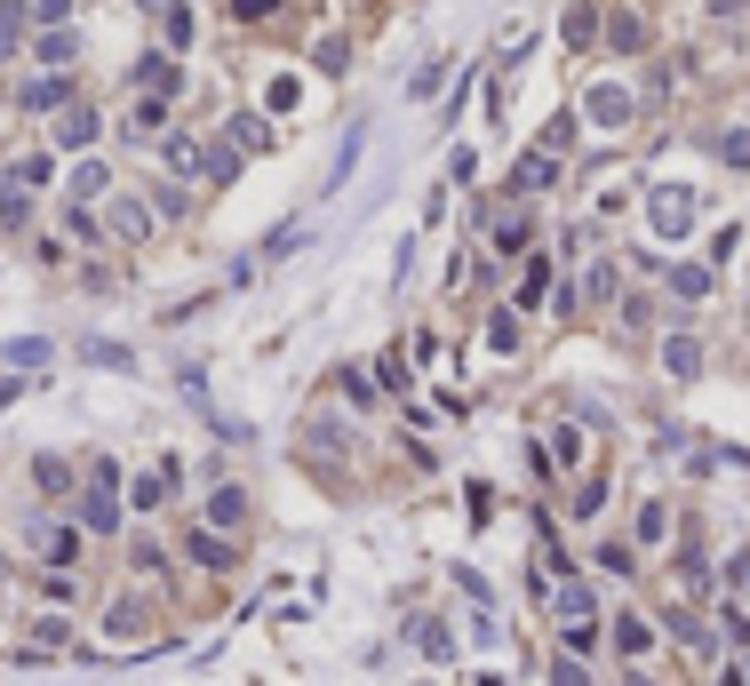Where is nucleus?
Here are the masks:
<instances>
[{
  "label": "nucleus",
  "mask_w": 750,
  "mask_h": 686,
  "mask_svg": "<svg viewBox=\"0 0 750 686\" xmlns=\"http://www.w3.org/2000/svg\"><path fill=\"white\" fill-rule=\"evenodd\" d=\"M646 208H655V232H663V239H678V232L695 224V192H687V184H663Z\"/></svg>",
  "instance_id": "f257e3e1"
},
{
  "label": "nucleus",
  "mask_w": 750,
  "mask_h": 686,
  "mask_svg": "<svg viewBox=\"0 0 750 686\" xmlns=\"http://www.w3.org/2000/svg\"><path fill=\"white\" fill-rule=\"evenodd\" d=\"M128 88H144V96H176L184 88V73H176V56H144V64H128Z\"/></svg>",
  "instance_id": "f03ea898"
},
{
  "label": "nucleus",
  "mask_w": 750,
  "mask_h": 686,
  "mask_svg": "<svg viewBox=\"0 0 750 686\" xmlns=\"http://www.w3.org/2000/svg\"><path fill=\"white\" fill-rule=\"evenodd\" d=\"M105 224H113V239H144V232H152V208H144L136 192H113V200H105Z\"/></svg>",
  "instance_id": "7ed1b4c3"
},
{
  "label": "nucleus",
  "mask_w": 750,
  "mask_h": 686,
  "mask_svg": "<svg viewBox=\"0 0 750 686\" xmlns=\"http://www.w3.org/2000/svg\"><path fill=\"white\" fill-rule=\"evenodd\" d=\"M17 105H24V112H64V105H73V81H64V73H41V81L17 88Z\"/></svg>",
  "instance_id": "20e7f679"
},
{
  "label": "nucleus",
  "mask_w": 750,
  "mask_h": 686,
  "mask_svg": "<svg viewBox=\"0 0 750 686\" xmlns=\"http://www.w3.org/2000/svg\"><path fill=\"white\" fill-rule=\"evenodd\" d=\"M96 128H105V120H96L81 96H73V105L56 112V144H64V152H88V144H96Z\"/></svg>",
  "instance_id": "39448f33"
},
{
  "label": "nucleus",
  "mask_w": 750,
  "mask_h": 686,
  "mask_svg": "<svg viewBox=\"0 0 750 686\" xmlns=\"http://www.w3.org/2000/svg\"><path fill=\"white\" fill-rule=\"evenodd\" d=\"M551 184H559V152H527L511 168V192H551Z\"/></svg>",
  "instance_id": "423d86ee"
},
{
  "label": "nucleus",
  "mask_w": 750,
  "mask_h": 686,
  "mask_svg": "<svg viewBox=\"0 0 750 686\" xmlns=\"http://www.w3.org/2000/svg\"><path fill=\"white\" fill-rule=\"evenodd\" d=\"M32 56H41V64H49V73H64V64H73V56H81V32H73V24H49V32H41V41H32Z\"/></svg>",
  "instance_id": "0eeeda50"
},
{
  "label": "nucleus",
  "mask_w": 750,
  "mask_h": 686,
  "mask_svg": "<svg viewBox=\"0 0 750 686\" xmlns=\"http://www.w3.org/2000/svg\"><path fill=\"white\" fill-rule=\"evenodd\" d=\"M192 41H200V24H192V9H176V0H168V9H160V49H168V56H184Z\"/></svg>",
  "instance_id": "6e6552de"
},
{
  "label": "nucleus",
  "mask_w": 750,
  "mask_h": 686,
  "mask_svg": "<svg viewBox=\"0 0 750 686\" xmlns=\"http://www.w3.org/2000/svg\"><path fill=\"white\" fill-rule=\"evenodd\" d=\"M607 49H615V56H646V24L623 9V17H607Z\"/></svg>",
  "instance_id": "1a4fd4ad"
},
{
  "label": "nucleus",
  "mask_w": 750,
  "mask_h": 686,
  "mask_svg": "<svg viewBox=\"0 0 750 686\" xmlns=\"http://www.w3.org/2000/svg\"><path fill=\"white\" fill-rule=\"evenodd\" d=\"M24 24H32V9H24V0H0V64H9V56L24 49Z\"/></svg>",
  "instance_id": "9d476101"
},
{
  "label": "nucleus",
  "mask_w": 750,
  "mask_h": 686,
  "mask_svg": "<svg viewBox=\"0 0 750 686\" xmlns=\"http://www.w3.org/2000/svg\"><path fill=\"white\" fill-rule=\"evenodd\" d=\"M224 144H232V152H264V144H271V128H264L256 112H232V128H224Z\"/></svg>",
  "instance_id": "9b49d317"
},
{
  "label": "nucleus",
  "mask_w": 750,
  "mask_h": 686,
  "mask_svg": "<svg viewBox=\"0 0 750 686\" xmlns=\"http://www.w3.org/2000/svg\"><path fill=\"white\" fill-rule=\"evenodd\" d=\"M184 551H192L200 567H232V543H224L216 527H192V535H184Z\"/></svg>",
  "instance_id": "f8f14e48"
},
{
  "label": "nucleus",
  "mask_w": 750,
  "mask_h": 686,
  "mask_svg": "<svg viewBox=\"0 0 750 686\" xmlns=\"http://www.w3.org/2000/svg\"><path fill=\"white\" fill-rule=\"evenodd\" d=\"M551 607H559V623H591V582H575V575H567Z\"/></svg>",
  "instance_id": "ddd939ff"
},
{
  "label": "nucleus",
  "mask_w": 750,
  "mask_h": 686,
  "mask_svg": "<svg viewBox=\"0 0 750 686\" xmlns=\"http://www.w3.org/2000/svg\"><path fill=\"white\" fill-rule=\"evenodd\" d=\"M663 367L678 375V384H687V375L703 367V343H687V335H663Z\"/></svg>",
  "instance_id": "4468645a"
},
{
  "label": "nucleus",
  "mask_w": 750,
  "mask_h": 686,
  "mask_svg": "<svg viewBox=\"0 0 750 686\" xmlns=\"http://www.w3.org/2000/svg\"><path fill=\"white\" fill-rule=\"evenodd\" d=\"M591 120H599V128H623V120H631V88H599V96H591Z\"/></svg>",
  "instance_id": "2eb2a0df"
},
{
  "label": "nucleus",
  "mask_w": 750,
  "mask_h": 686,
  "mask_svg": "<svg viewBox=\"0 0 750 686\" xmlns=\"http://www.w3.org/2000/svg\"><path fill=\"white\" fill-rule=\"evenodd\" d=\"M671 296H678V303H703V296H710V264H678V271H671Z\"/></svg>",
  "instance_id": "dca6fc26"
},
{
  "label": "nucleus",
  "mask_w": 750,
  "mask_h": 686,
  "mask_svg": "<svg viewBox=\"0 0 750 686\" xmlns=\"http://www.w3.org/2000/svg\"><path fill=\"white\" fill-rule=\"evenodd\" d=\"M41 559H49V567H73V559H81V535H73V527H41Z\"/></svg>",
  "instance_id": "f3484780"
},
{
  "label": "nucleus",
  "mask_w": 750,
  "mask_h": 686,
  "mask_svg": "<svg viewBox=\"0 0 750 686\" xmlns=\"http://www.w3.org/2000/svg\"><path fill=\"white\" fill-rule=\"evenodd\" d=\"M168 105H176V96H144V105L128 112V136H160L168 128Z\"/></svg>",
  "instance_id": "a211bd4d"
},
{
  "label": "nucleus",
  "mask_w": 750,
  "mask_h": 686,
  "mask_svg": "<svg viewBox=\"0 0 750 686\" xmlns=\"http://www.w3.org/2000/svg\"><path fill=\"white\" fill-rule=\"evenodd\" d=\"M160 160L176 168V176H200V144L192 136H160Z\"/></svg>",
  "instance_id": "6ab92c4d"
},
{
  "label": "nucleus",
  "mask_w": 750,
  "mask_h": 686,
  "mask_svg": "<svg viewBox=\"0 0 750 686\" xmlns=\"http://www.w3.org/2000/svg\"><path fill=\"white\" fill-rule=\"evenodd\" d=\"M208 519H216V527H240V519H248V487H216Z\"/></svg>",
  "instance_id": "aec40b11"
},
{
  "label": "nucleus",
  "mask_w": 750,
  "mask_h": 686,
  "mask_svg": "<svg viewBox=\"0 0 750 686\" xmlns=\"http://www.w3.org/2000/svg\"><path fill=\"white\" fill-rule=\"evenodd\" d=\"M105 192H113L105 160H81V168H73V200H105Z\"/></svg>",
  "instance_id": "412c9836"
},
{
  "label": "nucleus",
  "mask_w": 750,
  "mask_h": 686,
  "mask_svg": "<svg viewBox=\"0 0 750 686\" xmlns=\"http://www.w3.org/2000/svg\"><path fill=\"white\" fill-rule=\"evenodd\" d=\"M200 176H208V184H232V176H240V152H232V144L200 152Z\"/></svg>",
  "instance_id": "4be33fe9"
},
{
  "label": "nucleus",
  "mask_w": 750,
  "mask_h": 686,
  "mask_svg": "<svg viewBox=\"0 0 750 686\" xmlns=\"http://www.w3.org/2000/svg\"><path fill=\"white\" fill-rule=\"evenodd\" d=\"M49 176H56V160H49V152H24V160L9 168V184H24V192H32V184H49Z\"/></svg>",
  "instance_id": "5701e85b"
},
{
  "label": "nucleus",
  "mask_w": 750,
  "mask_h": 686,
  "mask_svg": "<svg viewBox=\"0 0 750 686\" xmlns=\"http://www.w3.org/2000/svg\"><path fill=\"white\" fill-rule=\"evenodd\" d=\"M488 239H495V256H519V248H527V216H495Z\"/></svg>",
  "instance_id": "b1692460"
},
{
  "label": "nucleus",
  "mask_w": 750,
  "mask_h": 686,
  "mask_svg": "<svg viewBox=\"0 0 750 686\" xmlns=\"http://www.w3.org/2000/svg\"><path fill=\"white\" fill-rule=\"evenodd\" d=\"M591 32H599V9L583 0V9H567V49H591Z\"/></svg>",
  "instance_id": "393cba45"
},
{
  "label": "nucleus",
  "mask_w": 750,
  "mask_h": 686,
  "mask_svg": "<svg viewBox=\"0 0 750 686\" xmlns=\"http://www.w3.org/2000/svg\"><path fill=\"white\" fill-rule=\"evenodd\" d=\"M0 224H32V200H24V184H0Z\"/></svg>",
  "instance_id": "a878e982"
},
{
  "label": "nucleus",
  "mask_w": 750,
  "mask_h": 686,
  "mask_svg": "<svg viewBox=\"0 0 750 686\" xmlns=\"http://www.w3.org/2000/svg\"><path fill=\"white\" fill-rule=\"evenodd\" d=\"M88 527H120V503H113V487H96V495H88Z\"/></svg>",
  "instance_id": "bb28decb"
},
{
  "label": "nucleus",
  "mask_w": 750,
  "mask_h": 686,
  "mask_svg": "<svg viewBox=\"0 0 750 686\" xmlns=\"http://www.w3.org/2000/svg\"><path fill=\"white\" fill-rule=\"evenodd\" d=\"M488 343H495V352H519V320L495 312V320H488Z\"/></svg>",
  "instance_id": "cd10ccee"
},
{
  "label": "nucleus",
  "mask_w": 750,
  "mask_h": 686,
  "mask_svg": "<svg viewBox=\"0 0 750 686\" xmlns=\"http://www.w3.org/2000/svg\"><path fill=\"white\" fill-rule=\"evenodd\" d=\"M615 639H623V655H646V646H655V631H646V623H631V614L615 623Z\"/></svg>",
  "instance_id": "c85d7f7f"
},
{
  "label": "nucleus",
  "mask_w": 750,
  "mask_h": 686,
  "mask_svg": "<svg viewBox=\"0 0 750 686\" xmlns=\"http://www.w3.org/2000/svg\"><path fill=\"white\" fill-rule=\"evenodd\" d=\"M543 288H551V264H527V280H519V303H543Z\"/></svg>",
  "instance_id": "c756f323"
},
{
  "label": "nucleus",
  "mask_w": 750,
  "mask_h": 686,
  "mask_svg": "<svg viewBox=\"0 0 750 686\" xmlns=\"http://www.w3.org/2000/svg\"><path fill=\"white\" fill-rule=\"evenodd\" d=\"M663 527H671V511H663V503H646V511H639V535H646V543H663Z\"/></svg>",
  "instance_id": "7c9ffc66"
},
{
  "label": "nucleus",
  "mask_w": 750,
  "mask_h": 686,
  "mask_svg": "<svg viewBox=\"0 0 750 686\" xmlns=\"http://www.w3.org/2000/svg\"><path fill=\"white\" fill-rule=\"evenodd\" d=\"M41 487H49V495H73V471H64V463L49 455V463H41Z\"/></svg>",
  "instance_id": "2f4dec72"
},
{
  "label": "nucleus",
  "mask_w": 750,
  "mask_h": 686,
  "mask_svg": "<svg viewBox=\"0 0 750 686\" xmlns=\"http://www.w3.org/2000/svg\"><path fill=\"white\" fill-rule=\"evenodd\" d=\"M719 152H727V168H750V128H735L727 144H719Z\"/></svg>",
  "instance_id": "473e14b6"
},
{
  "label": "nucleus",
  "mask_w": 750,
  "mask_h": 686,
  "mask_svg": "<svg viewBox=\"0 0 750 686\" xmlns=\"http://www.w3.org/2000/svg\"><path fill=\"white\" fill-rule=\"evenodd\" d=\"M271 9H280V0H232V17H240V24H264Z\"/></svg>",
  "instance_id": "72a5a7b5"
},
{
  "label": "nucleus",
  "mask_w": 750,
  "mask_h": 686,
  "mask_svg": "<svg viewBox=\"0 0 750 686\" xmlns=\"http://www.w3.org/2000/svg\"><path fill=\"white\" fill-rule=\"evenodd\" d=\"M710 17H719V24H742V17H750V0H710Z\"/></svg>",
  "instance_id": "f704fd0d"
},
{
  "label": "nucleus",
  "mask_w": 750,
  "mask_h": 686,
  "mask_svg": "<svg viewBox=\"0 0 750 686\" xmlns=\"http://www.w3.org/2000/svg\"><path fill=\"white\" fill-rule=\"evenodd\" d=\"M551 686H591V671H583V663H559V671H551Z\"/></svg>",
  "instance_id": "c9c22d12"
},
{
  "label": "nucleus",
  "mask_w": 750,
  "mask_h": 686,
  "mask_svg": "<svg viewBox=\"0 0 750 686\" xmlns=\"http://www.w3.org/2000/svg\"><path fill=\"white\" fill-rule=\"evenodd\" d=\"M64 9H73V0H32V17H49V24H64Z\"/></svg>",
  "instance_id": "e433bc0d"
},
{
  "label": "nucleus",
  "mask_w": 750,
  "mask_h": 686,
  "mask_svg": "<svg viewBox=\"0 0 750 686\" xmlns=\"http://www.w3.org/2000/svg\"><path fill=\"white\" fill-rule=\"evenodd\" d=\"M735 591H750V551H742V559H735Z\"/></svg>",
  "instance_id": "4c0bfd02"
},
{
  "label": "nucleus",
  "mask_w": 750,
  "mask_h": 686,
  "mask_svg": "<svg viewBox=\"0 0 750 686\" xmlns=\"http://www.w3.org/2000/svg\"><path fill=\"white\" fill-rule=\"evenodd\" d=\"M144 9H168V0H144Z\"/></svg>",
  "instance_id": "58836bf2"
}]
</instances>
